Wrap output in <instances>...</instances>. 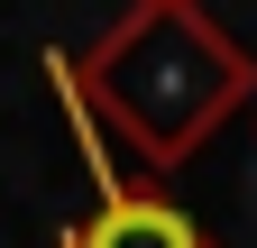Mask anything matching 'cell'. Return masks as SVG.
I'll return each instance as SVG.
<instances>
[{
	"label": "cell",
	"mask_w": 257,
	"mask_h": 248,
	"mask_svg": "<svg viewBox=\"0 0 257 248\" xmlns=\"http://www.w3.org/2000/svg\"><path fill=\"white\" fill-rule=\"evenodd\" d=\"M74 248H202V239H193V221H184L175 202H138V193H119Z\"/></svg>",
	"instance_id": "obj_1"
}]
</instances>
